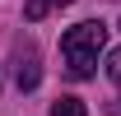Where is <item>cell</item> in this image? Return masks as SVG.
<instances>
[{"instance_id": "obj_6", "label": "cell", "mask_w": 121, "mask_h": 116, "mask_svg": "<svg viewBox=\"0 0 121 116\" xmlns=\"http://www.w3.org/2000/svg\"><path fill=\"white\" fill-rule=\"evenodd\" d=\"M117 116H121V112H117Z\"/></svg>"}, {"instance_id": "obj_3", "label": "cell", "mask_w": 121, "mask_h": 116, "mask_svg": "<svg viewBox=\"0 0 121 116\" xmlns=\"http://www.w3.org/2000/svg\"><path fill=\"white\" fill-rule=\"evenodd\" d=\"M60 5H70V0H28V5H23V19L37 23V19H47L51 9H60Z\"/></svg>"}, {"instance_id": "obj_5", "label": "cell", "mask_w": 121, "mask_h": 116, "mask_svg": "<svg viewBox=\"0 0 121 116\" xmlns=\"http://www.w3.org/2000/svg\"><path fill=\"white\" fill-rule=\"evenodd\" d=\"M107 79H112V84L121 88V46L112 51V56H107Z\"/></svg>"}, {"instance_id": "obj_2", "label": "cell", "mask_w": 121, "mask_h": 116, "mask_svg": "<svg viewBox=\"0 0 121 116\" xmlns=\"http://www.w3.org/2000/svg\"><path fill=\"white\" fill-rule=\"evenodd\" d=\"M37 79H42L37 46H33L28 37H19V42H14V84L23 88V93H33V88H37Z\"/></svg>"}, {"instance_id": "obj_4", "label": "cell", "mask_w": 121, "mask_h": 116, "mask_svg": "<svg viewBox=\"0 0 121 116\" xmlns=\"http://www.w3.org/2000/svg\"><path fill=\"white\" fill-rule=\"evenodd\" d=\"M51 116H89V112H84L79 98H56L51 102Z\"/></svg>"}, {"instance_id": "obj_1", "label": "cell", "mask_w": 121, "mask_h": 116, "mask_svg": "<svg viewBox=\"0 0 121 116\" xmlns=\"http://www.w3.org/2000/svg\"><path fill=\"white\" fill-rule=\"evenodd\" d=\"M103 46H107V23L103 19H84V23H75V28H65V37H60L65 74H70V79H93Z\"/></svg>"}]
</instances>
